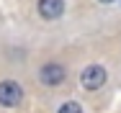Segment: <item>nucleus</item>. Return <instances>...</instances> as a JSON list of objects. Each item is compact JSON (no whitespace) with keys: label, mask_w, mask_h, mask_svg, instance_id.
<instances>
[{"label":"nucleus","mask_w":121,"mask_h":113,"mask_svg":"<svg viewBox=\"0 0 121 113\" xmlns=\"http://www.w3.org/2000/svg\"><path fill=\"white\" fill-rule=\"evenodd\" d=\"M80 85L88 92H95L106 85V69L100 64H88V67L80 72Z\"/></svg>","instance_id":"f257e3e1"},{"label":"nucleus","mask_w":121,"mask_h":113,"mask_svg":"<svg viewBox=\"0 0 121 113\" xmlns=\"http://www.w3.org/2000/svg\"><path fill=\"white\" fill-rule=\"evenodd\" d=\"M65 77H67V72H65L62 64H57V62H47L44 67L39 69V82L47 85V88H57V85H62Z\"/></svg>","instance_id":"f03ea898"},{"label":"nucleus","mask_w":121,"mask_h":113,"mask_svg":"<svg viewBox=\"0 0 121 113\" xmlns=\"http://www.w3.org/2000/svg\"><path fill=\"white\" fill-rule=\"evenodd\" d=\"M21 98H23V90H21L18 82H13V80L0 82V105L3 108H16L21 103Z\"/></svg>","instance_id":"7ed1b4c3"},{"label":"nucleus","mask_w":121,"mask_h":113,"mask_svg":"<svg viewBox=\"0 0 121 113\" xmlns=\"http://www.w3.org/2000/svg\"><path fill=\"white\" fill-rule=\"evenodd\" d=\"M39 16L47 21H57L65 13V0H39Z\"/></svg>","instance_id":"20e7f679"},{"label":"nucleus","mask_w":121,"mask_h":113,"mask_svg":"<svg viewBox=\"0 0 121 113\" xmlns=\"http://www.w3.org/2000/svg\"><path fill=\"white\" fill-rule=\"evenodd\" d=\"M57 113H82V108H80V103L67 100V103H62V105H59V111H57Z\"/></svg>","instance_id":"39448f33"},{"label":"nucleus","mask_w":121,"mask_h":113,"mask_svg":"<svg viewBox=\"0 0 121 113\" xmlns=\"http://www.w3.org/2000/svg\"><path fill=\"white\" fill-rule=\"evenodd\" d=\"M98 3H113V0H98Z\"/></svg>","instance_id":"423d86ee"}]
</instances>
